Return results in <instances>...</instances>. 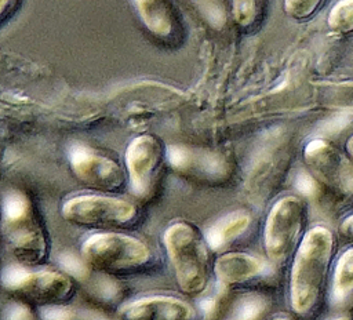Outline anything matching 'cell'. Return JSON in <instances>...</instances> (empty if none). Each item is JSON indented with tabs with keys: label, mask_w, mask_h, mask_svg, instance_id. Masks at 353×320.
I'll return each instance as SVG.
<instances>
[{
	"label": "cell",
	"mask_w": 353,
	"mask_h": 320,
	"mask_svg": "<svg viewBox=\"0 0 353 320\" xmlns=\"http://www.w3.org/2000/svg\"><path fill=\"white\" fill-rule=\"evenodd\" d=\"M3 314L4 319H33V312L23 303H10Z\"/></svg>",
	"instance_id": "603a6c76"
},
{
	"label": "cell",
	"mask_w": 353,
	"mask_h": 320,
	"mask_svg": "<svg viewBox=\"0 0 353 320\" xmlns=\"http://www.w3.org/2000/svg\"><path fill=\"white\" fill-rule=\"evenodd\" d=\"M208 26L222 30L229 21V7L226 0H188Z\"/></svg>",
	"instance_id": "e0dca14e"
},
{
	"label": "cell",
	"mask_w": 353,
	"mask_h": 320,
	"mask_svg": "<svg viewBox=\"0 0 353 320\" xmlns=\"http://www.w3.org/2000/svg\"><path fill=\"white\" fill-rule=\"evenodd\" d=\"M296 186L301 192L307 194V193H312L314 190V181L312 179V177H309L306 174H302V175H299V178L296 181Z\"/></svg>",
	"instance_id": "d4e9b609"
},
{
	"label": "cell",
	"mask_w": 353,
	"mask_h": 320,
	"mask_svg": "<svg viewBox=\"0 0 353 320\" xmlns=\"http://www.w3.org/2000/svg\"><path fill=\"white\" fill-rule=\"evenodd\" d=\"M346 152H347V154L353 159V135L347 139V142H346Z\"/></svg>",
	"instance_id": "83f0119b"
},
{
	"label": "cell",
	"mask_w": 353,
	"mask_h": 320,
	"mask_svg": "<svg viewBox=\"0 0 353 320\" xmlns=\"http://www.w3.org/2000/svg\"><path fill=\"white\" fill-rule=\"evenodd\" d=\"M339 230H341L342 236H345L346 239H349V240L353 241V214L347 215V217L341 222Z\"/></svg>",
	"instance_id": "484cf974"
},
{
	"label": "cell",
	"mask_w": 353,
	"mask_h": 320,
	"mask_svg": "<svg viewBox=\"0 0 353 320\" xmlns=\"http://www.w3.org/2000/svg\"><path fill=\"white\" fill-rule=\"evenodd\" d=\"M103 281H99V284L97 286V291L101 294V297H105L108 299L117 297L119 292V287L116 286L114 281L112 280H105V284H102Z\"/></svg>",
	"instance_id": "cb8c5ba5"
},
{
	"label": "cell",
	"mask_w": 353,
	"mask_h": 320,
	"mask_svg": "<svg viewBox=\"0 0 353 320\" xmlns=\"http://www.w3.org/2000/svg\"><path fill=\"white\" fill-rule=\"evenodd\" d=\"M164 246L181 291L200 294L210 272L208 251L200 233L186 222L172 223L164 233Z\"/></svg>",
	"instance_id": "7a4b0ae2"
},
{
	"label": "cell",
	"mask_w": 353,
	"mask_h": 320,
	"mask_svg": "<svg viewBox=\"0 0 353 320\" xmlns=\"http://www.w3.org/2000/svg\"><path fill=\"white\" fill-rule=\"evenodd\" d=\"M167 159L175 171L208 183L225 182L232 172L229 159L218 150L171 145Z\"/></svg>",
	"instance_id": "9c48e42d"
},
{
	"label": "cell",
	"mask_w": 353,
	"mask_h": 320,
	"mask_svg": "<svg viewBox=\"0 0 353 320\" xmlns=\"http://www.w3.org/2000/svg\"><path fill=\"white\" fill-rule=\"evenodd\" d=\"M335 239L324 226L312 228L301 240L290 279V299L295 313L306 316L317 308L327 283Z\"/></svg>",
	"instance_id": "6da1fadb"
},
{
	"label": "cell",
	"mask_w": 353,
	"mask_h": 320,
	"mask_svg": "<svg viewBox=\"0 0 353 320\" xmlns=\"http://www.w3.org/2000/svg\"><path fill=\"white\" fill-rule=\"evenodd\" d=\"M192 308L174 297H149L128 303L120 316L131 320H186L193 317Z\"/></svg>",
	"instance_id": "7c38bea8"
},
{
	"label": "cell",
	"mask_w": 353,
	"mask_h": 320,
	"mask_svg": "<svg viewBox=\"0 0 353 320\" xmlns=\"http://www.w3.org/2000/svg\"><path fill=\"white\" fill-rule=\"evenodd\" d=\"M262 262L244 252H229L215 262V274L221 286L230 287L244 283L261 273Z\"/></svg>",
	"instance_id": "5bb4252c"
},
{
	"label": "cell",
	"mask_w": 353,
	"mask_h": 320,
	"mask_svg": "<svg viewBox=\"0 0 353 320\" xmlns=\"http://www.w3.org/2000/svg\"><path fill=\"white\" fill-rule=\"evenodd\" d=\"M324 0H284V11L288 17L303 21L310 18L323 4Z\"/></svg>",
	"instance_id": "44dd1931"
},
{
	"label": "cell",
	"mask_w": 353,
	"mask_h": 320,
	"mask_svg": "<svg viewBox=\"0 0 353 320\" xmlns=\"http://www.w3.org/2000/svg\"><path fill=\"white\" fill-rule=\"evenodd\" d=\"M68 157L77 179L92 189L117 192L124 183L120 166L84 143H72L68 149Z\"/></svg>",
	"instance_id": "ba28073f"
},
{
	"label": "cell",
	"mask_w": 353,
	"mask_h": 320,
	"mask_svg": "<svg viewBox=\"0 0 353 320\" xmlns=\"http://www.w3.org/2000/svg\"><path fill=\"white\" fill-rule=\"evenodd\" d=\"M19 0H0L1 4V21L4 22L10 14L15 10Z\"/></svg>",
	"instance_id": "4316f807"
},
{
	"label": "cell",
	"mask_w": 353,
	"mask_h": 320,
	"mask_svg": "<svg viewBox=\"0 0 353 320\" xmlns=\"http://www.w3.org/2000/svg\"><path fill=\"white\" fill-rule=\"evenodd\" d=\"M3 223L14 255L21 262L34 265L46 258V237L40 226L34 222L33 212Z\"/></svg>",
	"instance_id": "8fae6325"
},
{
	"label": "cell",
	"mask_w": 353,
	"mask_h": 320,
	"mask_svg": "<svg viewBox=\"0 0 353 320\" xmlns=\"http://www.w3.org/2000/svg\"><path fill=\"white\" fill-rule=\"evenodd\" d=\"M327 23L335 33H353V0H338L328 12Z\"/></svg>",
	"instance_id": "d6986e66"
},
{
	"label": "cell",
	"mask_w": 353,
	"mask_h": 320,
	"mask_svg": "<svg viewBox=\"0 0 353 320\" xmlns=\"http://www.w3.org/2000/svg\"><path fill=\"white\" fill-rule=\"evenodd\" d=\"M250 222L251 218L244 211H233L221 217L207 229V244L212 250L225 247L226 244L240 237L248 229Z\"/></svg>",
	"instance_id": "9a60e30c"
},
{
	"label": "cell",
	"mask_w": 353,
	"mask_h": 320,
	"mask_svg": "<svg viewBox=\"0 0 353 320\" xmlns=\"http://www.w3.org/2000/svg\"><path fill=\"white\" fill-rule=\"evenodd\" d=\"M353 295V247L341 254L334 272L332 297L336 302H343Z\"/></svg>",
	"instance_id": "2e32d148"
},
{
	"label": "cell",
	"mask_w": 353,
	"mask_h": 320,
	"mask_svg": "<svg viewBox=\"0 0 353 320\" xmlns=\"http://www.w3.org/2000/svg\"><path fill=\"white\" fill-rule=\"evenodd\" d=\"M161 153L160 142L152 135H139L130 142L125 150V166L135 197L143 199L150 193Z\"/></svg>",
	"instance_id": "30bf717a"
},
{
	"label": "cell",
	"mask_w": 353,
	"mask_h": 320,
	"mask_svg": "<svg viewBox=\"0 0 353 320\" xmlns=\"http://www.w3.org/2000/svg\"><path fill=\"white\" fill-rule=\"evenodd\" d=\"M132 4L145 28L163 41L179 37L181 25L170 0H132Z\"/></svg>",
	"instance_id": "4fadbf2b"
},
{
	"label": "cell",
	"mask_w": 353,
	"mask_h": 320,
	"mask_svg": "<svg viewBox=\"0 0 353 320\" xmlns=\"http://www.w3.org/2000/svg\"><path fill=\"white\" fill-rule=\"evenodd\" d=\"M268 302L265 297L258 294H250L243 297L234 308V319H258L266 310Z\"/></svg>",
	"instance_id": "ffe728a7"
},
{
	"label": "cell",
	"mask_w": 353,
	"mask_h": 320,
	"mask_svg": "<svg viewBox=\"0 0 353 320\" xmlns=\"http://www.w3.org/2000/svg\"><path fill=\"white\" fill-rule=\"evenodd\" d=\"M306 219L305 203L296 196L280 199L270 210L263 232L268 258L284 263L295 251Z\"/></svg>",
	"instance_id": "277c9868"
},
{
	"label": "cell",
	"mask_w": 353,
	"mask_h": 320,
	"mask_svg": "<svg viewBox=\"0 0 353 320\" xmlns=\"http://www.w3.org/2000/svg\"><path fill=\"white\" fill-rule=\"evenodd\" d=\"M303 157L313 172L332 190L345 197L353 196V159L325 139H312Z\"/></svg>",
	"instance_id": "52a82bcc"
},
{
	"label": "cell",
	"mask_w": 353,
	"mask_h": 320,
	"mask_svg": "<svg viewBox=\"0 0 353 320\" xmlns=\"http://www.w3.org/2000/svg\"><path fill=\"white\" fill-rule=\"evenodd\" d=\"M233 18L241 29L255 28L265 10V0H233Z\"/></svg>",
	"instance_id": "ac0fdd59"
},
{
	"label": "cell",
	"mask_w": 353,
	"mask_h": 320,
	"mask_svg": "<svg viewBox=\"0 0 353 320\" xmlns=\"http://www.w3.org/2000/svg\"><path fill=\"white\" fill-rule=\"evenodd\" d=\"M87 265L102 273L128 274L143 269L150 261V251L141 240L121 233H97L81 246Z\"/></svg>",
	"instance_id": "3957f363"
},
{
	"label": "cell",
	"mask_w": 353,
	"mask_h": 320,
	"mask_svg": "<svg viewBox=\"0 0 353 320\" xmlns=\"http://www.w3.org/2000/svg\"><path fill=\"white\" fill-rule=\"evenodd\" d=\"M63 218L87 229H123L137 218V208L121 199L84 194L69 199L62 207Z\"/></svg>",
	"instance_id": "5b68a950"
},
{
	"label": "cell",
	"mask_w": 353,
	"mask_h": 320,
	"mask_svg": "<svg viewBox=\"0 0 353 320\" xmlns=\"http://www.w3.org/2000/svg\"><path fill=\"white\" fill-rule=\"evenodd\" d=\"M3 286L34 303L50 306L63 303L73 294V283L66 274L51 270L29 272L19 266L4 270Z\"/></svg>",
	"instance_id": "8992f818"
},
{
	"label": "cell",
	"mask_w": 353,
	"mask_h": 320,
	"mask_svg": "<svg viewBox=\"0 0 353 320\" xmlns=\"http://www.w3.org/2000/svg\"><path fill=\"white\" fill-rule=\"evenodd\" d=\"M61 265L66 272H69L77 279H84L88 274L87 262L77 259L73 254H63L61 257Z\"/></svg>",
	"instance_id": "7402d4cb"
}]
</instances>
